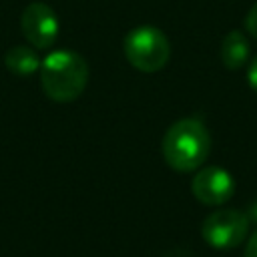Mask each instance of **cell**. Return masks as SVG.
<instances>
[{"mask_svg": "<svg viewBox=\"0 0 257 257\" xmlns=\"http://www.w3.org/2000/svg\"><path fill=\"white\" fill-rule=\"evenodd\" d=\"M249 52H251L249 40L241 30H231L225 34L221 42V62L225 64V68L239 70L241 66L247 64Z\"/></svg>", "mask_w": 257, "mask_h": 257, "instance_id": "cell-7", "label": "cell"}, {"mask_svg": "<svg viewBox=\"0 0 257 257\" xmlns=\"http://www.w3.org/2000/svg\"><path fill=\"white\" fill-rule=\"evenodd\" d=\"M249 233V219L239 209H219L211 213L203 225L201 235L207 245L217 251H229L239 247Z\"/></svg>", "mask_w": 257, "mask_h": 257, "instance_id": "cell-4", "label": "cell"}, {"mask_svg": "<svg viewBox=\"0 0 257 257\" xmlns=\"http://www.w3.org/2000/svg\"><path fill=\"white\" fill-rule=\"evenodd\" d=\"M4 64L16 76H32L34 72L40 70L42 60L28 46H12L4 54Z\"/></svg>", "mask_w": 257, "mask_h": 257, "instance_id": "cell-8", "label": "cell"}, {"mask_svg": "<svg viewBox=\"0 0 257 257\" xmlns=\"http://www.w3.org/2000/svg\"><path fill=\"white\" fill-rule=\"evenodd\" d=\"M20 26L24 38L38 50L50 48L60 32L56 12L44 2H32L22 10Z\"/></svg>", "mask_w": 257, "mask_h": 257, "instance_id": "cell-5", "label": "cell"}, {"mask_svg": "<svg viewBox=\"0 0 257 257\" xmlns=\"http://www.w3.org/2000/svg\"><path fill=\"white\" fill-rule=\"evenodd\" d=\"M243 24H245V30L257 40V2H255V4L249 8V12L245 14V22H243Z\"/></svg>", "mask_w": 257, "mask_h": 257, "instance_id": "cell-9", "label": "cell"}, {"mask_svg": "<svg viewBox=\"0 0 257 257\" xmlns=\"http://www.w3.org/2000/svg\"><path fill=\"white\" fill-rule=\"evenodd\" d=\"M191 191L199 203L217 207V205L227 203L233 197L235 179L223 167H217V165L203 167L195 173L193 183H191Z\"/></svg>", "mask_w": 257, "mask_h": 257, "instance_id": "cell-6", "label": "cell"}, {"mask_svg": "<svg viewBox=\"0 0 257 257\" xmlns=\"http://www.w3.org/2000/svg\"><path fill=\"white\" fill-rule=\"evenodd\" d=\"M247 82H249V86L257 92V56H253L251 62H249V68H247Z\"/></svg>", "mask_w": 257, "mask_h": 257, "instance_id": "cell-10", "label": "cell"}, {"mask_svg": "<svg viewBox=\"0 0 257 257\" xmlns=\"http://www.w3.org/2000/svg\"><path fill=\"white\" fill-rule=\"evenodd\" d=\"M40 84L54 102L76 100L88 82V64L74 50H54L40 64Z\"/></svg>", "mask_w": 257, "mask_h": 257, "instance_id": "cell-2", "label": "cell"}, {"mask_svg": "<svg viewBox=\"0 0 257 257\" xmlns=\"http://www.w3.org/2000/svg\"><path fill=\"white\" fill-rule=\"evenodd\" d=\"M245 215H247L249 223H257V201L249 205V209H247V213H245Z\"/></svg>", "mask_w": 257, "mask_h": 257, "instance_id": "cell-12", "label": "cell"}, {"mask_svg": "<svg viewBox=\"0 0 257 257\" xmlns=\"http://www.w3.org/2000/svg\"><path fill=\"white\" fill-rule=\"evenodd\" d=\"M161 151L165 163L171 169L179 173L195 171L209 157L211 151L209 131L197 118H179L167 128L161 141Z\"/></svg>", "mask_w": 257, "mask_h": 257, "instance_id": "cell-1", "label": "cell"}, {"mask_svg": "<svg viewBox=\"0 0 257 257\" xmlns=\"http://www.w3.org/2000/svg\"><path fill=\"white\" fill-rule=\"evenodd\" d=\"M245 257H257V231L251 233L247 247H245Z\"/></svg>", "mask_w": 257, "mask_h": 257, "instance_id": "cell-11", "label": "cell"}, {"mask_svg": "<svg viewBox=\"0 0 257 257\" xmlns=\"http://www.w3.org/2000/svg\"><path fill=\"white\" fill-rule=\"evenodd\" d=\"M122 50L131 66L141 72H157L161 70L171 56V44L165 32L155 26H139L133 28L122 42Z\"/></svg>", "mask_w": 257, "mask_h": 257, "instance_id": "cell-3", "label": "cell"}]
</instances>
